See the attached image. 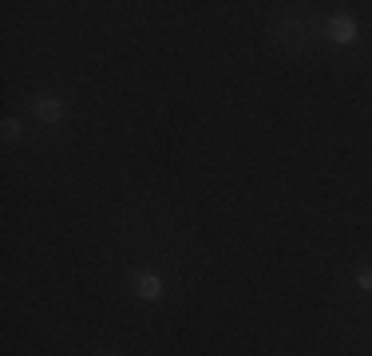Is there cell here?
Here are the masks:
<instances>
[{"label": "cell", "mask_w": 372, "mask_h": 356, "mask_svg": "<svg viewBox=\"0 0 372 356\" xmlns=\"http://www.w3.org/2000/svg\"><path fill=\"white\" fill-rule=\"evenodd\" d=\"M135 297L139 301H162V277L159 273H150V270H139L135 273Z\"/></svg>", "instance_id": "6da1fadb"}, {"label": "cell", "mask_w": 372, "mask_h": 356, "mask_svg": "<svg viewBox=\"0 0 372 356\" xmlns=\"http://www.w3.org/2000/svg\"><path fill=\"white\" fill-rule=\"evenodd\" d=\"M329 40H333V44H341V48L357 44V20H352L348 13L333 16V20H329Z\"/></svg>", "instance_id": "7a4b0ae2"}, {"label": "cell", "mask_w": 372, "mask_h": 356, "mask_svg": "<svg viewBox=\"0 0 372 356\" xmlns=\"http://www.w3.org/2000/svg\"><path fill=\"white\" fill-rule=\"evenodd\" d=\"M32 111H36V119L40 123H60L63 115H68V107H63V99H56V95H40L36 103H32Z\"/></svg>", "instance_id": "3957f363"}, {"label": "cell", "mask_w": 372, "mask_h": 356, "mask_svg": "<svg viewBox=\"0 0 372 356\" xmlns=\"http://www.w3.org/2000/svg\"><path fill=\"white\" fill-rule=\"evenodd\" d=\"M0 135L8 139V143H13V139H20V123H16V119H4V123H0Z\"/></svg>", "instance_id": "277c9868"}, {"label": "cell", "mask_w": 372, "mask_h": 356, "mask_svg": "<svg viewBox=\"0 0 372 356\" xmlns=\"http://www.w3.org/2000/svg\"><path fill=\"white\" fill-rule=\"evenodd\" d=\"M357 285L364 289V293H372V270H360L357 273Z\"/></svg>", "instance_id": "5b68a950"}]
</instances>
